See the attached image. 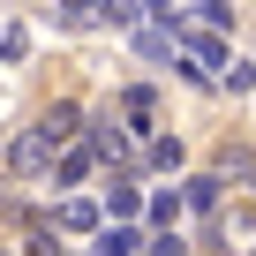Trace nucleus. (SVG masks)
<instances>
[{
    "label": "nucleus",
    "mask_w": 256,
    "mask_h": 256,
    "mask_svg": "<svg viewBox=\"0 0 256 256\" xmlns=\"http://www.w3.org/2000/svg\"><path fill=\"white\" fill-rule=\"evenodd\" d=\"M0 151H8V136H0Z\"/></svg>",
    "instance_id": "18"
},
{
    "label": "nucleus",
    "mask_w": 256,
    "mask_h": 256,
    "mask_svg": "<svg viewBox=\"0 0 256 256\" xmlns=\"http://www.w3.org/2000/svg\"><path fill=\"white\" fill-rule=\"evenodd\" d=\"M90 256H144V234H136V226H106V234L90 241Z\"/></svg>",
    "instance_id": "10"
},
{
    "label": "nucleus",
    "mask_w": 256,
    "mask_h": 256,
    "mask_svg": "<svg viewBox=\"0 0 256 256\" xmlns=\"http://www.w3.org/2000/svg\"><path fill=\"white\" fill-rule=\"evenodd\" d=\"M30 128H38L53 151H68V144H83V106H76V98H53V106H46Z\"/></svg>",
    "instance_id": "2"
},
{
    "label": "nucleus",
    "mask_w": 256,
    "mask_h": 256,
    "mask_svg": "<svg viewBox=\"0 0 256 256\" xmlns=\"http://www.w3.org/2000/svg\"><path fill=\"white\" fill-rule=\"evenodd\" d=\"M98 211H106V204H90V196H68V204H60V226H68V234H90V241H98V234H106V226H98Z\"/></svg>",
    "instance_id": "9"
},
{
    "label": "nucleus",
    "mask_w": 256,
    "mask_h": 256,
    "mask_svg": "<svg viewBox=\"0 0 256 256\" xmlns=\"http://www.w3.org/2000/svg\"><path fill=\"white\" fill-rule=\"evenodd\" d=\"M98 166H106V158H98V151H90V144H68V151H60V158H53V181H60V188H83V181H90V174H98Z\"/></svg>",
    "instance_id": "5"
},
{
    "label": "nucleus",
    "mask_w": 256,
    "mask_h": 256,
    "mask_svg": "<svg viewBox=\"0 0 256 256\" xmlns=\"http://www.w3.org/2000/svg\"><path fill=\"white\" fill-rule=\"evenodd\" d=\"M218 83H226V90H256V60H234V68H226Z\"/></svg>",
    "instance_id": "15"
},
{
    "label": "nucleus",
    "mask_w": 256,
    "mask_h": 256,
    "mask_svg": "<svg viewBox=\"0 0 256 256\" xmlns=\"http://www.w3.org/2000/svg\"><path fill=\"white\" fill-rule=\"evenodd\" d=\"M181 204H188V211H196V218H211V211H218V204H226V181H218V174H211V166H204V174H188V181H181Z\"/></svg>",
    "instance_id": "6"
},
{
    "label": "nucleus",
    "mask_w": 256,
    "mask_h": 256,
    "mask_svg": "<svg viewBox=\"0 0 256 256\" xmlns=\"http://www.w3.org/2000/svg\"><path fill=\"white\" fill-rule=\"evenodd\" d=\"M0 256H8V248H0Z\"/></svg>",
    "instance_id": "19"
},
{
    "label": "nucleus",
    "mask_w": 256,
    "mask_h": 256,
    "mask_svg": "<svg viewBox=\"0 0 256 256\" xmlns=\"http://www.w3.org/2000/svg\"><path fill=\"white\" fill-rule=\"evenodd\" d=\"M144 166H151V174H181V166H188V144H181V136H151V144L136 151V174H144Z\"/></svg>",
    "instance_id": "4"
},
{
    "label": "nucleus",
    "mask_w": 256,
    "mask_h": 256,
    "mask_svg": "<svg viewBox=\"0 0 256 256\" xmlns=\"http://www.w3.org/2000/svg\"><path fill=\"white\" fill-rule=\"evenodd\" d=\"M196 23H204V30H226L234 8H226V0H196Z\"/></svg>",
    "instance_id": "13"
},
{
    "label": "nucleus",
    "mask_w": 256,
    "mask_h": 256,
    "mask_svg": "<svg viewBox=\"0 0 256 256\" xmlns=\"http://www.w3.org/2000/svg\"><path fill=\"white\" fill-rule=\"evenodd\" d=\"M53 158H60V151H53V144L38 136V128H23V136H8V151H0V166H8L16 181H38V174H53Z\"/></svg>",
    "instance_id": "1"
},
{
    "label": "nucleus",
    "mask_w": 256,
    "mask_h": 256,
    "mask_svg": "<svg viewBox=\"0 0 256 256\" xmlns=\"http://www.w3.org/2000/svg\"><path fill=\"white\" fill-rule=\"evenodd\" d=\"M218 256H241V248H218Z\"/></svg>",
    "instance_id": "17"
},
{
    "label": "nucleus",
    "mask_w": 256,
    "mask_h": 256,
    "mask_svg": "<svg viewBox=\"0 0 256 256\" xmlns=\"http://www.w3.org/2000/svg\"><path fill=\"white\" fill-rule=\"evenodd\" d=\"M144 211H151V234H174V218H181L188 204H181V188H151V204H144Z\"/></svg>",
    "instance_id": "11"
},
{
    "label": "nucleus",
    "mask_w": 256,
    "mask_h": 256,
    "mask_svg": "<svg viewBox=\"0 0 256 256\" xmlns=\"http://www.w3.org/2000/svg\"><path fill=\"white\" fill-rule=\"evenodd\" d=\"M144 256H188V234H181V226H174V234H151Z\"/></svg>",
    "instance_id": "12"
},
{
    "label": "nucleus",
    "mask_w": 256,
    "mask_h": 256,
    "mask_svg": "<svg viewBox=\"0 0 256 256\" xmlns=\"http://www.w3.org/2000/svg\"><path fill=\"white\" fill-rule=\"evenodd\" d=\"M211 174H218V181H241V188H256V151H248V144H218Z\"/></svg>",
    "instance_id": "8"
},
{
    "label": "nucleus",
    "mask_w": 256,
    "mask_h": 256,
    "mask_svg": "<svg viewBox=\"0 0 256 256\" xmlns=\"http://www.w3.org/2000/svg\"><path fill=\"white\" fill-rule=\"evenodd\" d=\"M0 211H16V196H8V181H0Z\"/></svg>",
    "instance_id": "16"
},
{
    "label": "nucleus",
    "mask_w": 256,
    "mask_h": 256,
    "mask_svg": "<svg viewBox=\"0 0 256 256\" xmlns=\"http://www.w3.org/2000/svg\"><path fill=\"white\" fill-rule=\"evenodd\" d=\"M151 196H144V174L136 166H120V174H106V211H113V226H128Z\"/></svg>",
    "instance_id": "3"
},
{
    "label": "nucleus",
    "mask_w": 256,
    "mask_h": 256,
    "mask_svg": "<svg viewBox=\"0 0 256 256\" xmlns=\"http://www.w3.org/2000/svg\"><path fill=\"white\" fill-rule=\"evenodd\" d=\"M23 46H30L23 23H0V60H23Z\"/></svg>",
    "instance_id": "14"
},
{
    "label": "nucleus",
    "mask_w": 256,
    "mask_h": 256,
    "mask_svg": "<svg viewBox=\"0 0 256 256\" xmlns=\"http://www.w3.org/2000/svg\"><path fill=\"white\" fill-rule=\"evenodd\" d=\"M46 23H53V30H98V23H106V8H98V0H53Z\"/></svg>",
    "instance_id": "7"
}]
</instances>
